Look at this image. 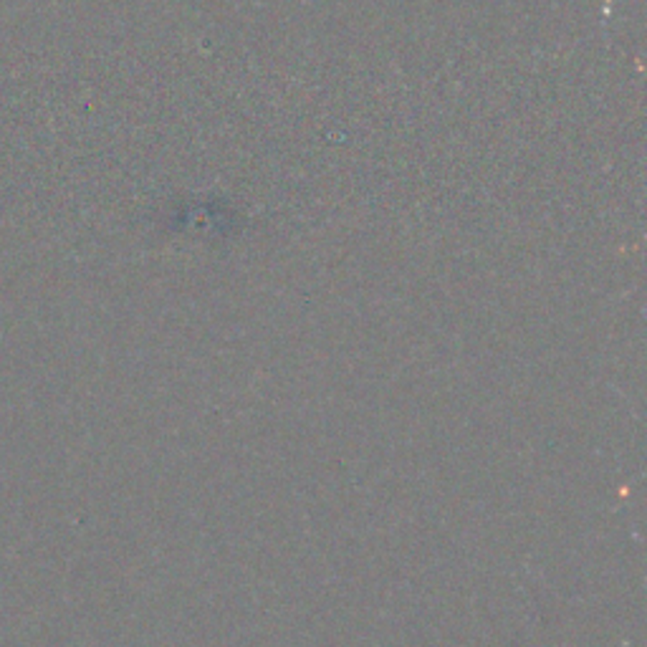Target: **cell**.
I'll return each mask as SVG.
<instances>
[]
</instances>
